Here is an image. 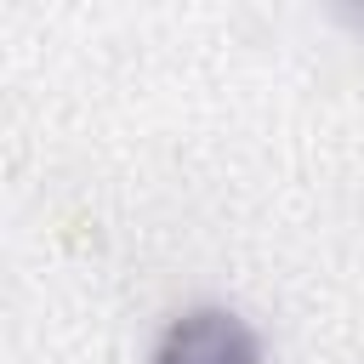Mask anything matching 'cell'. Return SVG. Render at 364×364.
Segmentation results:
<instances>
[{
	"label": "cell",
	"mask_w": 364,
	"mask_h": 364,
	"mask_svg": "<svg viewBox=\"0 0 364 364\" xmlns=\"http://www.w3.org/2000/svg\"><path fill=\"white\" fill-rule=\"evenodd\" d=\"M154 364H267V353L233 307H188L165 324Z\"/></svg>",
	"instance_id": "6da1fadb"
}]
</instances>
